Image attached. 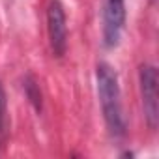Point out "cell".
I'll list each match as a JSON object with an SVG mask.
<instances>
[{"label": "cell", "instance_id": "obj_1", "mask_svg": "<svg viewBox=\"0 0 159 159\" xmlns=\"http://www.w3.org/2000/svg\"><path fill=\"white\" fill-rule=\"evenodd\" d=\"M96 81H98V94H99V103H101L107 127L114 137H124L125 118H124V109H122L118 73L114 71L112 66L101 62L96 67Z\"/></svg>", "mask_w": 159, "mask_h": 159}, {"label": "cell", "instance_id": "obj_2", "mask_svg": "<svg viewBox=\"0 0 159 159\" xmlns=\"http://www.w3.org/2000/svg\"><path fill=\"white\" fill-rule=\"evenodd\" d=\"M103 45L112 49L120 43L125 25V0H101Z\"/></svg>", "mask_w": 159, "mask_h": 159}, {"label": "cell", "instance_id": "obj_3", "mask_svg": "<svg viewBox=\"0 0 159 159\" xmlns=\"http://www.w3.org/2000/svg\"><path fill=\"white\" fill-rule=\"evenodd\" d=\"M47 32L52 52L62 56L67 49V21L64 6L58 0H51L47 6Z\"/></svg>", "mask_w": 159, "mask_h": 159}, {"label": "cell", "instance_id": "obj_4", "mask_svg": "<svg viewBox=\"0 0 159 159\" xmlns=\"http://www.w3.org/2000/svg\"><path fill=\"white\" fill-rule=\"evenodd\" d=\"M140 94H142V107L146 120L152 129L157 125L159 116V101H157V71L153 66H142L140 67Z\"/></svg>", "mask_w": 159, "mask_h": 159}, {"label": "cell", "instance_id": "obj_5", "mask_svg": "<svg viewBox=\"0 0 159 159\" xmlns=\"http://www.w3.org/2000/svg\"><path fill=\"white\" fill-rule=\"evenodd\" d=\"M6 133H8V101L4 88L0 84V142H4Z\"/></svg>", "mask_w": 159, "mask_h": 159}]
</instances>
